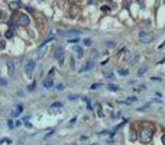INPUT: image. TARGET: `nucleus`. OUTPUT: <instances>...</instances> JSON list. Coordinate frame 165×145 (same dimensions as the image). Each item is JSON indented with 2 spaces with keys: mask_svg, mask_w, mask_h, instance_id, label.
<instances>
[{
  "mask_svg": "<svg viewBox=\"0 0 165 145\" xmlns=\"http://www.w3.org/2000/svg\"><path fill=\"white\" fill-rule=\"evenodd\" d=\"M117 74H119V76H122V77H125V76L129 74V70H126V68H120V70H117Z\"/></svg>",
  "mask_w": 165,
  "mask_h": 145,
  "instance_id": "12",
  "label": "nucleus"
},
{
  "mask_svg": "<svg viewBox=\"0 0 165 145\" xmlns=\"http://www.w3.org/2000/svg\"><path fill=\"white\" fill-rule=\"evenodd\" d=\"M75 120H77V118L74 116V118H72V119L70 120V125H74V123H75Z\"/></svg>",
  "mask_w": 165,
  "mask_h": 145,
  "instance_id": "34",
  "label": "nucleus"
},
{
  "mask_svg": "<svg viewBox=\"0 0 165 145\" xmlns=\"http://www.w3.org/2000/svg\"><path fill=\"white\" fill-rule=\"evenodd\" d=\"M83 44L85 47H90L91 44H93V41H91V38H85V39H83Z\"/></svg>",
  "mask_w": 165,
  "mask_h": 145,
  "instance_id": "17",
  "label": "nucleus"
},
{
  "mask_svg": "<svg viewBox=\"0 0 165 145\" xmlns=\"http://www.w3.org/2000/svg\"><path fill=\"white\" fill-rule=\"evenodd\" d=\"M127 102H129V103H133V102H138V97H136V96H130V97H129V100H127Z\"/></svg>",
  "mask_w": 165,
  "mask_h": 145,
  "instance_id": "27",
  "label": "nucleus"
},
{
  "mask_svg": "<svg viewBox=\"0 0 165 145\" xmlns=\"http://www.w3.org/2000/svg\"><path fill=\"white\" fill-rule=\"evenodd\" d=\"M5 144H7V145H12V144H13V141H12L10 138H5Z\"/></svg>",
  "mask_w": 165,
  "mask_h": 145,
  "instance_id": "30",
  "label": "nucleus"
},
{
  "mask_svg": "<svg viewBox=\"0 0 165 145\" xmlns=\"http://www.w3.org/2000/svg\"><path fill=\"white\" fill-rule=\"evenodd\" d=\"M20 125H23L20 119H16V120H15V128H17V126H20Z\"/></svg>",
  "mask_w": 165,
  "mask_h": 145,
  "instance_id": "26",
  "label": "nucleus"
},
{
  "mask_svg": "<svg viewBox=\"0 0 165 145\" xmlns=\"http://www.w3.org/2000/svg\"><path fill=\"white\" fill-rule=\"evenodd\" d=\"M106 47H107V48H115V47H116V42H115V41H113V42H112V41L106 42Z\"/></svg>",
  "mask_w": 165,
  "mask_h": 145,
  "instance_id": "23",
  "label": "nucleus"
},
{
  "mask_svg": "<svg viewBox=\"0 0 165 145\" xmlns=\"http://www.w3.org/2000/svg\"><path fill=\"white\" fill-rule=\"evenodd\" d=\"M146 107H148V103H146V104H143L142 107H139V109H138V110H140V112H143V110H145V109H146Z\"/></svg>",
  "mask_w": 165,
  "mask_h": 145,
  "instance_id": "33",
  "label": "nucleus"
},
{
  "mask_svg": "<svg viewBox=\"0 0 165 145\" xmlns=\"http://www.w3.org/2000/svg\"><path fill=\"white\" fill-rule=\"evenodd\" d=\"M17 7H19V2H12V3H10V9H12V10L17 9Z\"/></svg>",
  "mask_w": 165,
  "mask_h": 145,
  "instance_id": "20",
  "label": "nucleus"
},
{
  "mask_svg": "<svg viewBox=\"0 0 165 145\" xmlns=\"http://www.w3.org/2000/svg\"><path fill=\"white\" fill-rule=\"evenodd\" d=\"M35 88H36V80H33L30 84H28V87H26V92H35Z\"/></svg>",
  "mask_w": 165,
  "mask_h": 145,
  "instance_id": "11",
  "label": "nucleus"
},
{
  "mask_svg": "<svg viewBox=\"0 0 165 145\" xmlns=\"http://www.w3.org/2000/svg\"><path fill=\"white\" fill-rule=\"evenodd\" d=\"M6 38H13V29L6 31Z\"/></svg>",
  "mask_w": 165,
  "mask_h": 145,
  "instance_id": "22",
  "label": "nucleus"
},
{
  "mask_svg": "<svg viewBox=\"0 0 165 145\" xmlns=\"http://www.w3.org/2000/svg\"><path fill=\"white\" fill-rule=\"evenodd\" d=\"M68 42H70V44H78V42H80V38H78V36H74V38H70Z\"/></svg>",
  "mask_w": 165,
  "mask_h": 145,
  "instance_id": "16",
  "label": "nucleus"
},
{
  "mask_svg": "<svg viewBox=\"0 0 165 145\" xmlns=\"http://www.w3.org/2000/svg\"><path fill=\"white\" fill-rule=\"evenodd\" d=\"M129 139H130L132 142H133V141H136V135H135V132H133V129L130 131V138H129Z\"/></svg>",
  "mask_w": 165,
  "mask_h": 145,
  "instance_id": "25",
  "label": "nucleus"
},
{
  "mask_svg": "<svg viewBox=\"0 0 165 145\" xmlns=\"http://www.w3.org/2000/svg\"><path fill=\"white\" fill-rule=\"evenodd\" d=\"M54 51H55L54 52V57L57 58V61L60 62V65H64V60H65V51H64V48L61 45H57Z\"/></svg>",
  "mask_w": 165,
  "mask_h": 145,
  "instance_id": "1",
  "label": "nucleus"
},
{
  "mask_svg": "<svg viewBox=\"0 0 165 145\" xmlns=\"http://www.w3.org/2000/svg\"><path fill=\"white\" fill-rule=\"evenodd\" d=\"M54 134H55V131H54V129H52V131H51V132H48V134H46V135H45V139H48V138H49V136H52V135H54Z\"/></svg>",
  "mask_w": 165,
  "mask_h": 145,
  "instance_id": "29",
  "label": "nucleus"
},
{
  "mask_svg": "<svg viewBox=\"0 0 165 145\" xmlns=\"http://www.w3.org/2000/svg\"><path fill=\"white\" fill-rule=\"evenodd\" d=\"M107 88L110 90V92H119V90H120L116 84H109V86H107Z\"/></svg>",
  "mask_w": 165,
  "mask_h": 145,
  "instance_id": "15",
  "label": "nucleus"
},
{
  "mask_svg": "<svg viewBox=\"0 0 165 145\" xmlns=\"http://www.w3.org/2000/svg\"><path fill=\"white\" fill-rule=\"evenodd\" d=\"M7 68H9V76H10V77H13V74H15V64H13V61H12V60H9V61H7Z\"/></svg>",
  "mask_w": 165,
  "mask_h": 145,
  "instance_id": "9",
  "label": "nucleus"
},
{
  "mask_svg": "<svg viewBox=\"0 0 165 145\" xmlns=\"http://www.w3.org/2000/svg\"><path fill=\"white\" fill-rule=\"evenodd\" d=\"M146 70H148V68H146L145 65H142L139 70H138V77H140V76H143L145 74V72H146Z\"/></svg>",
  "mask_w": 165,
  "mask_h": 145,
  "instance_id": "14",
  "label": "nucleus"
},
{
  "mask_svg": "<svg viewBox=\"0 0 165 145\" xmlns=\"http://www.w3.org/2000/svg\"><path fill=\"white\" fill-rule=\"evenodd\" d=\"M99 87H101V84H100V83H94V84H91L90 88H91V90H97Z\"/></svg>",
  "mask_w": 165,
  "mask_h": 145,
  "instance_id": "24",
  "label": "nucleus"
},
{
  "mask_svg": "<svg viewBox=\"0 0 165 145\" xmlns=\"http://www.w3.org/2000/svg\"><path fill=\"white\" fill-rule=\"evenodd\" d=\"M64 104H62V102H54L52 104H51V109H61Z\"/></svg>",
  "mask_w": 165,
  "mask_h": 145,
  "instance_id": "13",
  "label": "nucleus"
},
{
  "mask_svg": "<svg viewBox=\"0 0 165 145\" xmlns=\"http://www.w3.org/2000/svg\"><path fill=\"white\" fill-rule=\"evenodd\" d=\"M0 86H2V87H6V86H7V80L0 77Z\"/></svg>",
  "mask_w": 165,
  "mask_h": 145,
  "instance_id": "21",
  "label": "nucleus"
},
{
  "mask_svg": "<svg viewBox=\"0 0 165 145\" xmlns=\"http://www.w3.org/2000/svg\"><path fill=\"white\" fill-rule=\"evenodd\" d=\"M42 86H44L46 90H51V88H54V87H55V84H54V80H52L51 77H46V78H44V81H42Z\"/></svg>",
  "mask_w": 165,
  "mask_h": 145,
  "instance_id": "6",
  "label": "nucleus"
},
{
  "mask_svg": "<svg viewBox=\"0 0 165 145\" xmlns=\"http://www.w3.org/2000/svg\"><path fill=\"white\" fill-rule=\"evenodd\" d=\"M16 23L19 25V26H28V25L30 23V17H29L26 13H20V15H17Z\"/></svg>",
  "mask_w": 165,
  "mask_h": 145,
  "instance_id": "3",
  "label": "nucleus"
},
{
  "mask_svg": "<svg viewBox=\"0 0 165 145\" xmlns=\"http://www.w3.org/2000/svg\"><path fill=\"white\" fill-rule=\"evenodd\" d=\"M55 88H57V90H58V92H62V90L65 88V84H62V83H60V84H57V86H55Z\"/></svg>",
  "mask_w": 165,
  "mask_h": 145,
  "instance_id": "19",
  "label": "nucleus"
},
{
  "mask_svg": "<svg viewBox=\"0 0 165 145\" xmlns=\"http://www.w3.org/2000/svg\"><path fill=\"white\" fill-rule=\"evenodd\" d=\"M161 139H162V144H164V145H165V134H164V135H162V136H161Z\"/></svg>",
  "mask_w": 165,
  "mask_h": 145,
  "instance_id": "35",
  "label": "nucleus"
},
{
  "mask_svg": "<svg viewBox=\"0 0 165 145\" xmlns=\"http://www.w3.org/2000/svg\"><path fill=\"white\" fill-rule=\"evenodd\" d=\"M75 55H77L78 60H81V58L84 57V49H83L81 47H77V48H75Z\"/></svg>",
  "mask_w": 165,
  "mask_h": 145,
  "instance_id": "10",
  "label": "nucleus"
},
{
  "mask_svg": "<svg viewBox=\"0 0 165 145\" xmlns=\"http://www.w3.org/2000/svg\"><path fill=\"white\" fill-rule=\"evenodd\" d=\"M68 99H70V100H77V99H78V94H70Z\"/></svg>",
  "mask_w": 165,
  "mask_h": 145,
  "instance_id": "28",
  "label": "nucleus"
},
{
  "mask_svg": "<svg viewBox=\"0 0 165 145\" xmlns=\"http://www.w3.org/2000/svg\"><path fill=\"white\" fill-rule=\"evenodd\" d=\"M151 39H152V36H151L148 32H145V31H140V32H139V41H140V42H143V44H149Z\"/></svg>",
  "mask_w": 165,
  "mask_h": 145,
  "instance_id": "5",
  "label": "nucleus"
},
{
  "mask_svg": "<svg viewBox=\"0 0 165 145\" xmlns=\"http://www.w3.org/2000/svg\"><path fill=\"white\" fill-rule=\"evenodd\" d=\"M151 80H152V81H162L161 77H151Z\"/></svg>",
  "mask_w": 165,
  "mask_h": 145,
  "instance_id": "32",
  "label": "nucleus"
},
{
  "mask_svg": "<svg viewBox=\"0 0 165 145\" xmlns=\"http://www.w3.org/2000/svg\"><path fill=\"white\" fill-rule=\"evenodd\" d=\"M36 68V61L35 60H28L26 62H25V74L28 76V77H32V72H33V70Z\"/></svg>",
  "mask_w": 165,
  "mask_h": 145,
  "instance_id": "2",
  "label": "nucleus"
},
{
  "mask_svg": "<svg viewBox=\"0 0 165 145\" xmlns=\"http://www.w3.org/2000/svg\"><path fill=\"white\" fill-rule=\"evenodd\" d=\"M54 72H55V68H51V70H49V72H48V77H51V78H52V74H54Z\"/></svg>",
  "mask_w": 165,
  "mask_h": 145,
  "instance_id": "31",
  "label": "nucleus"
},
{
  "mask_svg": "<svg viewBox=\"0 0 165 145\" xmlns=\"http://www.w3.org/2000/svg\"><path fill=\"white\" fill-rule=\"evenodd\" d=\"M91 68H94V61H93V60L87 61V62H85V65H84V67H83L80 71L83 72V71H88V70H91Z\"/></svg>",
  "mask_w": 165,
  "mask_h": 145,
  "instance_id": "8",
  "label": "nucleus"
},
{
  "mask_svg": "<svg viewBox=\"0 0 165 145\" xmlns=\"http://www.w3.org/2000/svg\"><path fill=\"white\" fill-rule=\"evenodd\" d=\"M7 126H9V129H15V120H13V119H9V120H7Z\"/></svg>",
  "mask_w": 165,
  "mask_h": 145,
  "instance_id": "18",
  "label": "nucleus"
},
{
  "mask_svg": "<svg viewBox=\"0 0 165 145\" xmlns=\"http://www.w3.org/2000/svg\"><path fill=\"white\" fill-rule=\"evenodd\" d=\"M0 38H2V35H0Z\"/></svg>",
  "mask_w": 165,
  "mask_h": 145,
  "instance_id": "36",
  "label": "nucleus"
},
{
  "mask_svg": "<svg viewBox=\"0 0 165 145\" xmlns=\"http://www.w3.org/2000/svg\"><path fill=\"white\" fill-rule=\"evenodd\" d=\"M22 112H23V106H22V104H17L16 109L12 112V118H19V116L22 115Z\"/></svg>",
  "mask_w": 165,
  "mask_h": 145,
  "instance_id": "7",
  "label": "nucleus"
},
{
  "mask_svg": "<svg viewBox=\"0 0 165 145\" xmlns=\"http://www.w3.org/2000/svg\"><path fill=\"white\" fill-rule=\"evenodd\" d=\"M151 138H152L151 131H142L140 135H139V141H140L142 144H148V142L151 141Z\"/></svg>",
  "mask_w": 165,
  "mask_h": 145,
  "instance_id": "4",
  "label": "nucleus"
}]
</instances>
